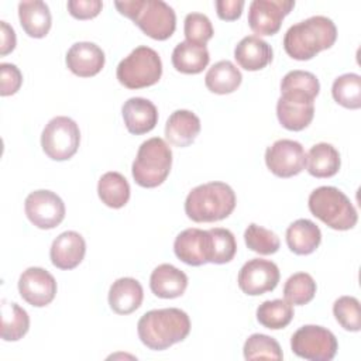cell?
I'll use <instances>...</instances> for the list:
<instances>
[{"instance_id": "cell-6", "label": "cell", "mask_w": 361, "mask_h": 361, "mask_svg": "<svg viewBox=\"0 0 361 361\" xmlns=\"http://www.w3.org/2000/svg\"><path fill=\"white\" fill-rule=\"evenodd\" d=\"M172 166V151L165 140L152 137L144 141L135 155L131 173L137 185L157 188L168 178Z\"/></svg>"}, {"instance_id": "cell-39", "label": "cell", "mask_w": 361, "mask_h": 361, "mask_svg": "<svg viewBox=\"0 0 361 361\" xmlns=\"http://www.w3.org/2000/svg\"><path fill=\"white\" fill-rule=\"evenodd\" d=\"M183 32H185L186 41L206 45V42L213 37L214 30L207 16L202 13H189L185 17Z\"/></svg>"}, {"instance_id": "cell-20", "label": "cell", "mask_w": 361, "mask_h": 361, "mask_svg": "<svg viewBox=\"0 0 361 361\" xmlns=\"http://www.w3.org/2000/svg\"><path fill=\"white\" fill-rule=\"evenodd\" d=\"M149 288L158 298L175 299L185 293L188 276L183 271L171 264H161L151 272Z\"/></svg>"}, {"instance_id": "cell-31", "label": "cell", "mask_w": 361, "mask_h": 361, "mask_svg": "<svg viewBox=\"0 0 361 361\" xmlns=\"http://www.w3.org/2000/svg\"><path fill=\"white\" fill-rule=\"evenodd\" d=\"M293 319V306L286 299L262 302L257 309V320L267 329L279 330L286 327Z\"/></svg>"}, {"instance_id": "cell-23", "label": "cell", "mask_w": 361, "mask_h": 361, "mask_svg": "<svg viewBox=\"0 0 361 361\" xmlns=\"http://www.w3.org/2000/svg\"><path fill=\"white\" fill-rule=\"evenodd\" d=\"M234 58L245 71H261L271 63L272 48L258 35H248L235 45Z\"/></svg>"}, {"instance_id": "cell-13", "label": "cell", "mask_w": 361, "mask_h": 361, "mask_svg": "<svg viewBox=\"0 0 361 361\" xmlns=\"http://www.w3.org/2000/svg\"><path fill=\"white\" fill-rule=\"evenodd\" d=\"M295 7L293 0H254L248 8L250 28L259 35H274Z\"/></svg>"}, {"instance_id": "cell-2", "label": "cell", "mask_w": 361, "mask_h": 361, "mask_svg": "<svg viewBox=\"0 0 361 361\" xmlns=\"http://www.w3.org/2000/svg\"><path fill=\"white\" fill-rule=\"evenodd\" d=\"M337 39L334 23L324 16H312L288 28L283 37L285 52L296 61H309L329 49Z\"/></svg>"}, {"instance_id": "cell-26", "label": "cell", "mask_w": 361, "mask_h": 361, "mask_svg": "<svg viewBox=\"0 0 361 361\" xmlns=\"http://www.w3.org/2000/svg\"><path fill=\"white\" fill-rule=\"evenodd\" d=\"M209 61L210 55L206 45L190 41L179 42L172 51V65L180 73H200L209 65Z\"/></svg>"}, {"instance_id": "cell-43", "label": "cell", "mask_w": 361, "mask_h": 361, "mask_svg": "<svg viewBox=\"0 0 361 361\" xmlns=\"http://www.w3.org/2000/svg\"><path fill=\"white\" fill-rule=\"evenodd\" d=\"M0 32H1V41H0V55L4 56L10 54L16 48V32L14 30L6 23L0 21Z\"/></svg>"}, {"instance_id": "cell-30", "label": "cell", "mask_w": 361, "mask_h": 361, "mask_svg": "<svg viewBox=\"0 0 361 361\" xmlns=\"http://www.w3.org/2000/svg\"><path fill=\"white\" fill-rule=\"evenodd\" d=\"M30 329L28 313L14 302L1 300V331L4 341H17L23 338Z\"/></svg>"}, {"instance_id": "cell-21", "label": "cell", "mask_w": 361, "mask_h": 361, "mask_svg": "<svg viewBox=\"0 0 361 361\" xmlns=\"http://www.w3.org/2000/svg\"><path fill=\"white\" fill-rule=\"evenodd\" d=\"M200 118L190 110H175L166 120L165 137L179 148L190 145L200 133Z\"/></svg>"}, {"instance_id": "cell-7", "label": "cell", "mask_w": 361, "mask_h": 361, "mask_svg": "<svg viewBox=\"0 0 361 361\" xmlns=\"http://www.w3.org/2000/svg\"><path fill=\"white\" fill-rule=\"evenodd\" d=\"M162 75V62L158 52L147 45L133 49L117 65L116 76L128 89H142L155 85Z\"/></svg>"}, {"instance_id": "cell-12", "label": "cell", "mask_w": 361, "mask_h": 361, "mask_svg": "<svg viewBox=\"0 0 361 361\" xmlns=\"http://www.w3.org/2000/svg\"><path fill=\"white\" fill-rule=\"evenodd\" d=\"M279 268L275 262L262 258L247 261L238 272V288L250 296L271 292L279 282Z\"/></svg>"}, {"instance_id": "cell-11", "label": "cell", "mask_w": 361, "mask_h": 361, "mask_svg": "<svg viewBox=\"0 0 361 361\" xmlns=\"http://www.w3.org/2000/svg\"><path fill=\"white\" fill-rule=\"evenodd\" d=\"M265 164L275 176L290 178L305 169L306 154L300 142L282 138L267 148Z\"/></svg>"}, {"instance_id": "cell-34", "label": "cell", "mask_w": 361, "mask_h": 361, "mask_svg": "<svg viewBox=\"0 0 361 361\" xmlns=\"http://www.w3.org/2000/svg\"><path fill=\"white\" fill-rule=\"evenodd\" d=\"M316 295V282L307 272H296L288 278L283 296L290 305H306Z\"/></svg>"}, {"instance_id": "cell-40", "label": "cell", "mask_w": 361, "mask_h": 361, "mask_svg": "<svg viewBox=\"0 0 361 361\" xmlns=\"http://www.w3.org/2000/svg\"><path fill=\"white\" fill-rule=\"evenodd\" d=\"M23 83V73L13 63H0V94L11 96L17 93Z\"/></svg>"}, {"instance_id": "cell-5", "label": "cell", "mask_w": 361, "mask_h": 361, "mask_svg": "<svg viewBox=\"0 0 361 361\" xmlns=\"http://www.w3.org/2000/svg\"><path fill=\"white\" fill-rule=\"evenodd\" d=\"M310 213L333 230L345 231L358 221V214L351 200L334 186H319L309 196Z\"/></svg>"}, {"instance_id": "cell-8", "label": "cell", "mask_w": 361, "mask_h": 361, "mask_svg": "<svg viewBox=\"0 0 361 361\" xmlns=\"http://www.w3.org/2000/svg\"><path fill=\"white\" fill-rule=\"evenodd\" d=\"M79 126L66 116H56L48 121L41 134V147L54 161L72 158L79 148Z\"/></svg>"}, {"instance_id": "cell-36", "label": "cell", "mask_w": 361, "mask_h": 361, "mask_svg": "<svg viewBox=\"0 0 361 361\" xmlns=\"http://www.w3.org/2000/svg\"><path fill=\"white\" fill-rule=\"evenodd\" d=\"M319 92H320L319 79L312 72H307V71H299V69L290 71L282 78V82H281V94L293 93V94H302L314 100Z\"/></svg>"}, {"instance_id": "cell-33", "label": "cell", "mask_w": 361, "mask_h": 361, "mask_svg": "<svg viewBox=\"0 0 361 361\" xmlns=\"http://www.w3.org/2000/svg\"><path fill=\"white\" fill-rule=\"evenodd\" d=\"M333 99L343 107L357 110L361 107V76L357 73H344L338 76L331 86Z\"/></svg>"}, {"instance_id": "cell-14", "label": "cell", "mask_w": 361, "mask_h": 361, "mask_svg": "<svg viewBox=\"0 0 361 361\" xmlns=\"http://www.w3.org/2000/svg\"><path fill=\"white\" fill-rule=\"evenodd\" d=\"M18 292L28 305L44 307L56 295V281L47 269L30 267L20 275Z\"/></svg>"}, {"instance_id": "cell-4", "label": "cell", "mask_w": 361, "mask_h": 361, "mask_svg": "<svg viewBox=\"0 0 361 361\" xmlns=\"http://www.w3.org/2000/svg\"><path fill=\"white\" fill-rule=\"evenodd\" d=\"M114 6L120 14L133 20L144 34L154 39L164 41L175 32V11L162 0H126L116 1Z\"/></svg>"}, {"instance_id": "cell-9", "label": "cell", "mask_w": 361, "mask_h": 361, "mask_svg": "<svg viewBox=\"0 0 361 361\" xmlns=\"http://www.w3.org/2000/svg\"><path fill=\"white\" fill-rule=\"evenodd\" d=\"M290 348L298 357L309 361H330L338 350V343L329 329L305 324L293 333Z\"/></svg>"}, {"instance_id": "cell-15", "label": "cell", "mask_w": 361, "mask_h": 361, "mask_svg": "<svg viewBox=\"0 0 361 361\" xmlns=\"http://www.w3.org/2000/svg\"><path fill=\"white\" fill-rule=\"evenodd\" d=\"M314 116V102L310 97L282 93L276 102V117L282 127L290 131L306 128Z\"/></svg>"}, {"instance_id": "cell-37", "label": "cell", "mask_w": 361, "mask_h": 361, "mask_svg": "<svg viewBox=\"0 0 361 361\" xmlns=\"http://www.w3.org/2000/svg\"><path fill=\"white\" fill-rule=\"evenodd\" d=\"M244 241L251 251L258 252L261 255L275 254L281 245L279 238L274 231H271L262 226H258L255 223H251L245 228Z\"/></svg>"}, {"instance_id": "cell-25", "label": "cell", "mask_w": 361, "mask_h": 361, "mask_svg": "<svg viewBox=\"0 0 361 361\" xmlns=\"http://www.w3.org/2000/svg\"><path fill=\"white\" fill-rule=\"evenodd\" d=\"M322 243V231L309 219H298L286 228V244L296 255H309Z\"/></svg>"}, {"instance_id": "cell-27", "label": "cell", "mask_w": 361, "mask_h": 361, "mask_svg": "<svg viewBox=\"0 0 361 361\" xmlns=\"http://www.w3.org/2000/svg\"><path fill=\"white\" fill-rule=\"evenodd\" d=\"M341 165L338 151L329 142L314 144L306 155L307 172L314 178L334 176Z\"/></svg>"}, {"instance_id": "cell-22", "label": "cell", "mask_w": 361, "mask_h": 361, "mask_svg": "<svg viewBox=\"0 0 361 361\" xmlns=\"http://www.w3.org/2000/svg\"><path fill=\"white\" fill-rule=\"evenodd\" d=\"M144 298L141 283L134 278H118L114 281L109 290L110 309L117 314H130L135 312Z\"/></svg>"}, {"instance_id": "cell-18", "label": "cell", "mask_w": 361, "mask_h": 361, "mask_svg": "<svg viewBox=\"0 0 361 361\" xmlns=\"http://www.w3.org/2000/svg\"><path fill=\"white\" fill-rule=\"evenodd\" d=\"M86 254L85 238L76 231L61 233L51 245L49 257L54 267L59 269L76 268Z\"/></svg>"}, {"instance_id": "cell-38", "label": "cell", "mask_w": 361, "mask_h": 361, "mask_svg": "<svg viewBox=\"0 0 361 361\" xmlns=\"http://www.w3.org/2000/svg\"><path fill=\"white\" fill-rule=\"evenodd\" d=\"M333 314L344 330L360 331L361 312H360V302L357 298L340 296L333 305Z\"/></svg>"}, {"instance_id": "cell-1", "label": "cell", "mask_w": 361, "mask_h": 361, "mask_svg": "<svg viewBox=\"0 0 361 361\" xmlns=\"http://www.w3.org/2000/svg\"><path fill=\"white\" fill-rule=\"evenodd\" d=\"M137 333L141 343L149 350L162 351L189 336L190 319L178 307L154 309L140 317Z\"/></svg>"}, {"instance_id": "cell-35", "label": "cell", "mask_w": 361, "mask_h": 361, "mask_svg": "<svg viewBox=\"0 0 361 361\" xmlns=\"http://www.w3.org/2000/svg\"><path fill=\"white\" fill-rule=\"evenodd\" d=\"M245 360H282L283 354L279 343L267 334L254 333L244 343Z\"/></svg>"}, {"instance_id": "cell-41", "label": "cell", "mask_w": 361, "mask_h": 361, "mask_svg": "<svg viewBox=\"0 0 361 361\" xmlns=\"http://www.w3.org/2000/svg\"><path fill=\"white\" fill-rule=\"evenodd\" d=\"M66 6L72 17L78 20H89L94 18L102 11L103 3L100 0H69Z\"/></svg>"}, {"instance_id": "cell-10", "label": "cell", "mask_w": 361, "mask_h": 361, "mask_svg": "<svg viewBox=\"0 0 361 361\" xmlns=\"http://www.w3.org/2000/svg\"><path fill=\"white\" fill-rule=\"evenodd\" d=\"M28 220L38 228L51 230L65 219V204L62 199L51 190L39 189L31 192L24 202Z\"/></svg>"}, {"instance_id": "cell-42", "label": "cell", "mask_w": 361, "mask_h": 361, "mask_svg": "<svg viewBox=\"0 0 361 361\" xmlns=\"http://www.w3.org/2000/svg\"><path fill=\"white\" fill-rule=\"evenodd\" d=\"M214 4L219 18L224 21H234L240 18L244 8L243 0H217Z\"/></svg>"}, {"instance_id": "cell-32", "label": "cell", "mask_w": 361, "mask_h": 361, "mask_svg": "<svg viewBox=\"0 0 361 361\" xmlns=\"http://www.w3.org/2000/svg\"><path fill=\"white\" fill-rule=\"evenodd\" d=\"M209 231V262L227 264L237 252L234 234L228 228L214 227Z\"/></svg>"}, {"instance_id": "cell-29", "label": "cell", "mask_w": 361, "mask_h": 361, "mask_svg": "<svg viewBox=\"0 0 361 361\" xmlns=\"http://www.w3.org/2000/svg\"><path fill=\"white\" fill-rule=\"evenodd\" d=\"M97 195L106 206L120 209L126 206L130 199V185L120 172L110 171L99 179Z\"/></svg>"}, {"instance_id": "cell-3", "label": "cell", "mask_w": 361, "mask_h": 361, "mask_svg": "<svg viewBox=\"0 0 361 361\" xmlns=\"http://www.w3.org/2000/svg\"><path fill=\"white\" fill-rule=\"evenodd\" d=\"M235 193L224 182H207L193 188L185 200L186 216L196 223H213L228 217L235 207Z\"/></svg>"}, {"instance_id": "cell-17", "label": "cell", "mask_w": 361, "mask_h": 361, "mask_svg": "<svg viewBox=\"0 0 361 361\" xmlns=\"http://www.w3.org/2000/svg\"><path fill=\"white\" fill-rule=\"evenodd\" d=\"M175 255L185 264L200 267L209 262V231L186 228L173 241Z\"/></svg>"}, {"instance_id": "cell-28", "label": "cell", "mask_w": 361, "mask_h": 361, "mask_svg": "<svg viewBox=\"0 0 361 361\" xmlns=\"http://www.w3.org/2000/svg\"><path fill=\"white\" fill-rule=\"evenodd\" d=\"M243 75L231 61L216 62L204 76L206 87L216 94H228L241 85Z\"/></svg>"}, {"instance_id": "cell-19", "label": "cell", "mask_w": 361, "mask_h": 361, "mask_svg": "<svg viewBox=\"0 0 361 361\" xmlns=\"http://www.w3.org/2000/svg\"><path fill=\"white\" fill-rule=\"evenodd\" d=\"M123 120L128 133L141 135L154 130L158 123L155 104L144 97H130L121 107Z\"/></svg>"}, {"instance_id": "cell-24", "label": "cell", "mask_w": 361, "mask_h": 361, "mask_svg": "<svg viewBox=\"0 0 361 361\" xmlns=\"http://www.w3.org/2000/svg\"><path fill=\"white\" fill-rule=\"evenodd\" d=\"M18 18L24 32L32 38H44L52 24L49 7L41 0L21 1L18 4Z\"/></svg>"}, {"instance_id": "cell-16", "label": "cell", "mask_w": 361, "mask_h": 361, "mask_svg": "<svg viewBox=\"0 0 361 361\" xmlns=\"http://www.w3.org/2000/svg\"><path fill=\"white\" fill-rule=\"evenodd\" d=\"M66 66L79 78L97 75L104 66V52L94 42H76L66 52Z\"/></svg>"}]
</instances>
